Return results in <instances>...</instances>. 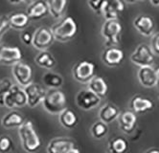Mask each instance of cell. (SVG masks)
I'll return each mask as SVG.
<instances>
[{"mask_svg": "<svg viewBox=\"0 0 159 153\" xmlns=\"http://www.w3.org/2000/svg\"><path fill=\"white\" fill-rule=\"evenodd\" d=\"M56 40L67 42L73 39L78 33V24L72 16H65L51 27Z\"/></svg>", "mask_w": 159, "mask_h": 153, "instance_id": "6da1fadb", "label": "cell"}, {"mask_svg": "<svg viewBox=\"0 0 159 153\" xmlns=\"http://www.w3.org/2000/svg\"><path fill=\"white\" fill-rule=\"evenodd\" d=\"M18 135L22 147L26 152L35 153L40 147V140L31 121H25L23 124L18 127Z\"/></svg>", "mask_w": 159, "mask_h": 153, "instance_id": "7a4b0ae2", "label": "cell"}, {"mask_svg": "<svg viewBox=\"0 0 159 153\" xmlns=\"http://www.w3.org/2000/svg\"><path fill=\"white\" fill-rule=\"evenodd\" d=\"M43 108L52 115H60L66 107V97L60 89H49L42 101Z\"/></svg>", "mask_w": 159, "mask_h": 153, "instance_id": "3957f363", "label": "cell"}, {"mask_svg": "<svg viewBox=\"0 0 159 153\" xmlns=\"http://www.w3.org/2000/svg\"><path fill=\"white\" fill-rule=\"evenodd\" d=\"M123 26L118 19H106L102 26V36L105 38L107 47L116 46L120 42Z\"/></svg>", "mask_w": 159, "mask_h": 153, "instance_id": "277c9868", "label": "cell"}, {"mask_svg": "<svg viewBox=\"0 0 159 153\" xmlns=\"http://www.w3.org/2000/svg\"><path fill=\"white\" fill-rule=\"evenodd\" d=\"M18 84H13L6 93L4 98V106L9 109L22 108L27 105V95L24 88Z\"/></svg>", "mask_w": 159, "mask_h": 153, "instance_id": "5b68a950", "label": "cell"}, {"mask_svg": "<svg viewBox=\"0 0 159 153\" xmlns=\"http://www.w3.org/2000/svg\"><path fill=\"white\" fill-rule=\"evenodd\" d=\"M96 65L89 61H82L76 63L72 69V75L76 81L80 83H88L95 77Z\"/></svg>", "mask_w": 159, "mask_h": 153, "instance_id": "8992f818", "label": "cell"}, {"mask_svg": "<svg viewBox=\"0 0 159 153\" xmlns=\"http://www.w3.org/2000/svg\"><path fill=\"white\" fill-rule=\"evenodd\" d=\"M130 61L133 64L139 67L152 66L155 61V56L150 45L141 43L131 54Z\"/></svg>", "mask_w": 159, "mask_h": 153, "instance_id": "52a82bcc", "label": "cell"}, {"mask_svg": "<svg viewBox=\"0 0 159 153\" xmlns=\"http://www.w3.org/2000/svg\"><path fill=\"white\" fill-rule=\"evenodd\" d=\"M54 40L55 38L51 29L40 26L34 32L32 45L37 50L44 51L50 48L54 43Z\"/></svg>", "mask_w": 159, "mask_h": 153, "instance_id": "ba28073f", "label": "cell"}, {"mask_svg": "<svg viewBox=\"0 0 159 153\" xmlns=\"http://www.w3.org/2000/svg\"><path fill=\"white\" fill-rule=\"evenodd\" d=\"M12 73L13 76L17 82V84L25 87L28 84H30L31 82H33V78H34V72L32 67L24 62V61H19L13 65L12 68Z\"/></svg>", "mask_w": 159, "mask_h": 153, "instance_id": "9c48e42d", "label": "cell"}, {"mask_svg": "<svg viewBox=\"0 0 159 153\" xmlns=\"http://www.w3.org/2000/svg\"><path fill=\"white\" fill-rule=\"evenodd\" d=\"M101 97L87 88L79 91L76 96V103L79 108L89 111L98 106L101 102Z\"/></svg>", "mask_w": 159, "mask_h": 153, "instance_id": "30bf717a", "label": "cell"}, {"mask_svg": "<svg viewBox=\"0 0 159 153\" xmlns=\"http://www.w3.org/2000/svg\"><path fill=\"white\" fill-rule=\"evenodd\" d=\"M24 90L27 95V105L31 108L36 107L39 103H42V101L47 93V91L40 84L36 83V82H31L30 84L24 87Z\"/></svg>", "mask_w": 159, "mask_h": 153, "instance_id": "8fae6325", "label": "cell"}, {"mask_svg": "<svg viewBox=\"0 0 159 153\" xmlns=\"http://www.w3.org/2000/svg\"><path fill=\"white\" fill-rule=\"evenodd\" d=\"M22 52L18 47L1 46L0 47V63L8 66H13L21 61Z\"/></svg>", "mask_w": 159, "mask_h": 153, "instance_id": "7c38bea8", "label": "cell"}, {"mask_svg": "<svg viewBox=\"0 0 159 153\" xmlns=\"http://www.w3.org/2000/svg\"><path fill=\"white\" fill-rule=\"evenodd\" d=\"M26 14L31 20L37 21L44 18L50 14L47 1H45V0H35V1L31 2L27 7Z\"/></svg>", "mask_w": 159, "mask_h": 153, "instance_id": "4fadbf2b", "label": "cell"}, {"mask_svg": "<svg viewBox=\"0 0 159 153\" xmlns=\"http://www.w3.org/2000/svg\"><path fill=\"white\" fill-rule=\"evenodd\" d=\"M138 80L140 84L146 88H153L158 84L157 71L152 66H143L138 70Z\"/></svg>", "mask_w": 159, "mask_h": 153, "instance_id": "5bb4252c", "label": "cell"}, {"mask_svg": "<svg viewBox=\"0 0 159 153\" xmlns=\"http://www.w3.org/2000/svg\"><path fill=\"white\" fill-rule=\"evenodd\" d=\"M133 26L142 36L152 37L155 30L154 19L148 15H140L133 20Z\"/></svg>", "mask_w": 159, "mask_h": 153, "instance_id": "9a60e30c", "label": "cell"}, {"mask_svg": "<svg viewBox=\"0 0 159 153\" xmlns=\"http://www.w3.org/2000/svg\"><path fill=\"white\" fill-rule=\"evenodd\" d=\"M124 0H106L103 13L105 19H118L125 11Z\"/></svg>", "mask_w": 159, "mask_h": 153, "instance_id": "2e32d148", "label": "cell"}, {"mask_svg": "<svg viewBox=\"0 0 159 153\" xmlns=\"http://www.w3.org/2000/svg\"><path fill=\"white\" fill-rule=\"evenodd\" d=\"M125 58V54L123 50L117 47L111 46L104 51L102 55V61L108 67H116L120 65Z\"/></svg>", "mask_w": 159, "mask_h": 153, "instance_id": "e0dca14e", "label": "cell"}, {"mask_svg": "<svg viewBox=\"0 0 159 153\" xmlns=\"http://www.w3.org/2000/svg\"><path fill=\"white\" fill-rule=\"evenodd\" d=\"M75 147V143L69 138H54L47 146V153H67Z\"/></svg>", "mask_w": 159, "mask_h": 153, "instance_id": "ac0fdd59", "label": "cell"}, {"mask_svg": "<svg viewBox=\"0 0 159 153\" xmlns=\"http://www.w3.org/2000/svg\"><path fill=\"white\" fill-rule=\"evenodd\" d=\"M117 120L121 130L124 133L129 134L133 131L136 125L137 117H136V113L133 111H125L120 113Z\"/></svg>", "mask_w": 159, "mask_h": 153, "instance_id": "d6986e66", "label": "cell"}, {"mask_svg": "<svg viewBox=\"0 0 159 153\" xmlns=\"http://www.w3.org/2000/svg\"><path fill=\"white\" fill-rule=\"evenodd\" d=\"M119 115H120L119 108L115 104L108 102L101 107L99 111V119L100 121L108 124H111L112 122H114L115 120H117Z\"/></svg>", "mask_w": 159, "mask_h": 153, "instance_id": "ffe728a7", "label": "cell"}, {"mask_svg": "<svg viewBox=\"0 0 159 153\" xmlns=\"http://www.w3.org/2000/svg\"><path fill=\"white\" fill-rule=\"evenodd\" d=\"M8 19L10 27L17 31L26 29L31 20L26 13H13L8 16Z\"/></svg>", "mask_w": 159, "mask_h": 153, "instance_id": "44dd1931", "label": "cell"}, {"mask_svg": "<svg viewBox=\"0 0 159 153\" xmlns=\"http://www.w3.org/2000/svg\"><path fill=\"white\" fill-rule=\"evenodd\" d=\"M153 106L154 104L152 101L141 96H135L130 101V108L135 113H146L151 111Z\"/></svg>", "mask_w": 159, "mask_h": 153, "instance_id": "7402d4cb", "label": "cell"}, {"mask_svg": "<svg viewBox=\"0 0 159 153\" xmlns=\"http://www.w3.org/2000/svg\"><path fill=\"white\" fill-rule=\"evenodd\" d=\"M35 62L39 67L46 70L54 69L57 64L55 56L47 50L40 51V53L35 58Z\"/></svg>", "mask_w": 159, "mask_h": 153, "instance_id": "603a6c76", "label": "cell"}, {"mask_svg": "<svg viewBox=\"0 0 159 153\" xmlns=\"http://www.w3.org/2000/svg\"><path fill=\"white\" fill-rule=\"evenodd\" d=\"M87 84H88V89L94 92L99 97L103 98L107 96V94L108 92V85L107 83V81L102 77L95 76Z\"/></svg>", "mask_w": 159, "mask_h": 153, "instance_id": "cb8c5ba5", "label": "cell"}, {"mask_svg": "<svg viewBox=\"0 0 159 153\" xmlns=\"http://www.w3.org/2000/svg\"><path fill=\"white\" fill-rule=\"evenodd\" d=\"M25 122L23 116L16 111H11L6 114L1 120V124L5 128L19 127Z\"/></svg>", "mask_w": 159, "mask_h": 153, "instance_id": "d4e9b609", "label": "cell"}, {"mask_svg": "<svg viewBox=\"0 0 159 153\" xmlns=\"http://www.w3.org/2000/svg\"><path fill=\"white\" fill-rule=\"evenodd\" d=\"M59 121L63 127L67 129H72L78 124L79 119L77 114L73 110L69 108H65L61 113H60Z\"/></svg>", "mask_w": 159, "mask_h": 153, "instance_id": "484cf974", "label": "cell"}, {"mask_svg": "<svg viewBox=\"0 0 159 153\" xmlns=\"http://www.w3.org/2000/svg\"><path fill=\"white\" fill-rule=\"evenodd\" d=\"M43 84L48 87L49 89H59L63 84V79L62 77L55 72H47L45 73L42 77Z\"/></svg>", "mask_w": 159, "mask_h": 153, "instance_id": "4316f807", "label": "cell"}, {"mask_svg": "<svg viewBox=\"0 0 159 153\" xmlns=\"http://www.w3.org/2000/svg\"><path fill=\"white\" fill-rule=\"evenodd\" d=\"M47 3L49 6L50 15L54 18L59 19L65 13L67 0H47Z\"/></svg>", "mask_w": 159, "mask_h": 153, "instance_id": "83f0119b", "label": "cell"}, {"mask_svg": "<svg viewBox=\"0 0 159 153\" xmlns=\"http://www.w3.org/2000/svg\"><path fill=\"white\" fill-rule=\"evenodd\" d=\"M107 147L109 153H126L129 149V144L124 138L116 137L109 141Z\"/></svg>", "mask_w": 159, "mask_h": 153, "instance_id": "f1b7e54d", "label": "cell"}, {"mask_svg": "<svg viewBox=\"0 0 159 153\" xmlns=\"http://www.w3.org/2000/svg\"><path fill=\"white\" fill-rule=\"evenodd\" d=\"M107 132H108L107 124L102 121L96 122L91 127V134H92L93 138H95L97 140L103 139L107 134Z\"/></svg>", "mask_w": 159, "mask_h": 153, "instance_id": "f546056e", "label": "cell"}, {"mask_svg": "<svg viewBox=\"0 0 159 153\" xmlns=\"http://www.w3.org/2000/svg\"><path fill=\"white\" fill-rule=\"evenodd\" d=\"M13 86L11 79H0V106H4V98L6 93Z\"/></svg>", "mask_w": 159, "mask_h": 153, "instance_id": "4dcf8cb0", "label": "cell"}, {"mask_svg": "<svg viewBox=\"0 0 159 153\" xmlns=\"http://www.w3.org/2000/svg\"><path fill=\"white\" fill-rule=\"evenodd\" d=\"M13 148V141L8 135L0 136V153H9Z\"/></svg>", "mask_w": 159, "mask_h": 153, "instance_id": "1f68e13d", "label": "cell"}, {"mask_svg": "<svg viewBox=\"0 0 159 153\" xmlns=\"http://www.w3.org/2000/svg\"><path fill=\"white\" fill-rule=\"evenodd\" d=\"M106 0H87V4L95 14L101 15L103 13V8Z\"/></svg>", "mask_w": 159, "mask_h": 153, "instance_id": "d6a6232c", "label": "cell"}, {"mask_svg": "<svg viewBox=\"0 0 159 153\" xmlns=\"http://www.w3.org/2000/svg\"><path fill=\"white\" fill-rule=\"evenodd\" d=\"M11 27H10V24H9L8 16H0V40L2 39L5 33H7V31Z\"/></svg>", "mask_w": 159, "mask_h": 153, "instance_id": "836d02e7", "label": "cell"}, {"mask_svg": "<svg viewBox=\"0 0 159 153\" xmlns=\"http://www.w3.org/2000/svg\"><path fill=\"white\" fill-rule=\"evenodd\" d=\"M151 48L154 53V55L159 56V33H155L152 34V41H151Z\"/></svg>", "mask_w": 159, "mask_h": 153, "instance_id": "e575fe53", "label": "cell"}, {"mask_svg": "<svg viewBox=\"0 0 159 153\" xmlns=\"http://www.w3.org/2000/svg\"><path fill=\"white\" fill-rule=\"evenodd\" d=\"M33 36L34 34H31L29 31H25L21 34V41L23 42L25 45H32V42H33Z\"/></svg>", "mask_w": 159, "mask_h": 153, "instance_id": "d590c367", "label": "cell"}, {"mask_svg": "<svg viewBox=\"0 0 159 153\" xmlns=\"http://www.w3.org/2000/svg\"><path fill=\"white\" fill-rule=\"evenodd\" d=\"M10 3H12V4H20V3H30L32 0H9Z\"/></svg>", "mask_w": 159, "mask_h": 153, "instance_id": "8d00e7d4", "label": "cell"}, {"mask_svg": "<svg viewBox=\"0 0 159 153\" xmlns=\"http://www.w3.org/2000/svg\"><path fill=\"white\" fill-rule=\"evenodd\" d=\"M145 153H159V149L158 148H151L149 150H147Z\"/></svg>", "mask_w": 159, "mask_h": 153, "instance_id": "74e56055", "label": "cell"}, {"mask_svg": "<svg viewBox=\"0 0 159 153\" xmlns=\"http://www.w3.org/2000/svg\"><path fill=\"white\" fill-rule=\"evenodd\" d=\"M150 2L152 6H159V0H150Z\"/></svg>", "mask_w": 159, "mask_h": 153, "instance_id": "f35d334b", "label": "cell"}, {"mask_svg": "<svg viewBox=\"0 0 159 153\" xmlns=\"http://www.w3.org/2000/svg\"><path fill=\"white\" fill-rule=\"evenodd\" d=\"M67 153H80V151L76 148V147H74V148H72V149H70L69 151H68Z\"/></svg>", "mask_w": 159, "mask_h": 153, "instance_id": "ab89813d", "label": "cell"}, {"mask_svg": "<svg viewBox=\"0 0 159 153\" xmlns=\"http://www.w3.org/2000/svg\"><path fill=\"white\" fill-rule=\"evenodd\" d=\"M124 1H126V2H128V3H130V4H132V3H135L137 0H124Z\"/></svg>", "mask_w": 159, "mask_h": 153, "instance_id": "60d3db41", "label": "cell"}, {"mask_svg": "<svg viewBox=\"0 0 159 153\" xmlns=\"http://www.w3.org/2000/svg\"><path fill=\"white\" fill-rule=\"evenodd\" d=\"M156 71H157V76H158V85H159V68L156 69Z\"/></svg>", "mask_w": 159, "mask_h": 153, "instance_id": "b9f144b4", "label": "cell"}, {"mask_svg": "<svg viewBox=\"0 0 159 153\" xmlns=\"http://www.w3.org/2000/svg\"><path fill=\"white\" fill-rule=\"evenodd\" d=\"M137 1H144V0H137Z\"/></svg>", "mask_w": 159, "mask_h": 153, "instance_id": "7bdbcfd3", "label": "cell"}]
</instances>
